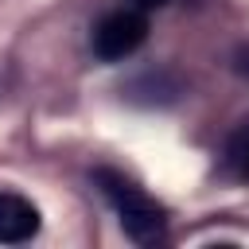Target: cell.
<instances>
[{"label": "cell", "instance_id": "1", "mask_svg": "<svg viewBox=\"0 0 249 249\" xmlns=\"http://www.w3.org/2000/svg\"><path fill=\"white\" fill-rule=\"evenodd\" d=\"M93 183H97L101 195L113 202V210H117V218H121V226H124V233H128L132 241L148 245V241H160V237H163L167 214H163V206H160L144 187H136L128 175H121V171H113V167H97V171H93Z\"/></svg>", "mask_w": 249, "mask_h": 249}, {"label": "cell", "instance_id": "2", "mask_svg": "<svg viewBox=\"0 0 249 249\" xmlns=\"http://www.w3.org/2000/svg\"><path fill=\"white\" fill-rule=\"evenodd\" d=\"M144 39H148V16L128 4V8H117V12L97 19V27H93V54L101 62H121V58L136 54L144 47Z\"/></svg>", "mask_w": 249, "mask_h": 249}, {"label": "cell", "instance_id": "3", "mask_svg": "<svg viewBox=\"0 0 249 249\" xmlns=\"http://www.w3.org/2000/svg\"><path fill=\"white\" fill-rule=\"evenodd\" d=\"M39 233V210L16 191H0V245H23Z\"/></svg>", "mask_w": 249, "mask_h": 249}, {"label": "cell", "instance_id": "4", "mask_svg": "<svg viewBox=\"0 0 249 249\" xmlns=\"http://www.w3.org/2000/svg\"><path fill=\"white\" fill-rule=\"evenodd\" d=\"M226 171L233 175V179H241V183H249V117L226 136Z\"/></svg>", "mask_w": 249, "mask_h": 249}, {"label": "cell", "instance_id": "5", "mask_svg": "<svg viewBox=\"0 0 249 249\" xmlns=\"http://www.w3.org/2000/svg\"><path fill=\"white\" fill-rule=\"evenodd\" d=\"M233 70H237L241 78H249V43L237 47V54H233Z\"/></svg>", "mask_w": 249, "mask_h": 249}, {"label": "cell", "instance_id": "6", "mask_svg": "<svg viewBox=\"0 0 249 249\" xmlns=\"http://www.w3.org/2000/svg\"><path fill=\"white\" fill-rule=\"evenodd\" d=\"M132 8H140V12H152V8H163V4H171V0H128Z\"/></svg>", "mask_w": 249, "mask_h": 249}]
</instances>
